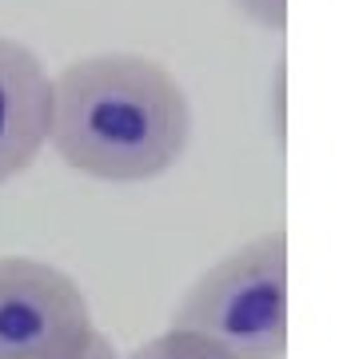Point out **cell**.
<instances>
[{"mask_svg": "<svg viewBox=\"0 0 359 359\" xmlns=\"http://www.w3.org/2000/svg\"><path fill=\"white\" fill-rule=\"evenodd\" d=\"M52 132V76L40 56L0 36V184L40 160Z\"/></svg>", "mask_w": 359, "mask_h": 359, "instance_id": "cell-4", "label": "cell"}, {"mask_svg": "<svg viewBox=\"0 0 359 359\" xmlns=\"http://www.w3.org/2000/svg\"><path fill=\"white\" fill-rule=\"evenodd\" d=\"M192 108L180 80L140 52H96L52 76L48 144L100 184H148L180 164Z\"/></svg>", "mask_w": 359, "mask_h": 359, "instance_id": "cell-1", "label": "cell"}, {"mask_svg": "<svg viewBox=\"0 0 359 359\" xmlns=\"http://www.w3.org/2000/svg\"><path fill=\"white\" fill-rule=\"evenodd\" d=\"M65 359H120V355H116V347H112V339H108V335L92 332L88 344L76 347V351H72V355H65Z\"/></svg>", "mask_w": 359, "mask_h": 359, "instance_id": "cell-7", "label": "cell"}, {"mask_svg": "<svg viewBox=\"0 0 359 359\" xmlns=\"http://www.w3.org/2000/svg\"><path fill=\"white\" fill-rule=\"evenodd\" d=\"M231 8L252 20L264 32H283L287 28V0H231Z\"/></svg>", "mask_w": 359, "mask_h": 359, "instance_id": "cell-6", "label": "cell"}, {"mask_svg": "<svg viewBox=\"0 0 359 359\" xmlns=\"http://www.w3.org/2000/svg\"><path fill=\"white\" fill-rule=\"evenodd\" d=\"M172 327L228 359H280L287 351V231H259L216 259L184 292Z\"/></svg>", "mask_w": 359, "mask_h": 359, "instance_id": "cell-2", "label": "cell"}, {"mask_svg": "<svg viewBox=\"0 0 359 359\" xmlns=\"http://www.w3.org/2000/svg\"><path fill=\"white\" fill-rule=\"evenodd\" d=\"M120 359H228V355L219 347H212L208 339H200V335L168 327V332L152 335L148 344H140L136 351H128V355H120Z\"/></svg>", "mask_w": 359, "mask_h": 359, "instance_id": "cell-5", "label": "cell"}, {"mask_svg": "<svg viewBox=\"0 0 359 359\" xmlns=\"http://www.w3.org/2000/svg\"><path fill=\"white\" fill-rule=\"evenodd\" d=\"M96 332L68 271L32 256H0V359H65Z\"/></svg>", "mask_w": 359, "mask_h": 359, "instance_id": "cell-3", "label": "cell"}]
</instances>
